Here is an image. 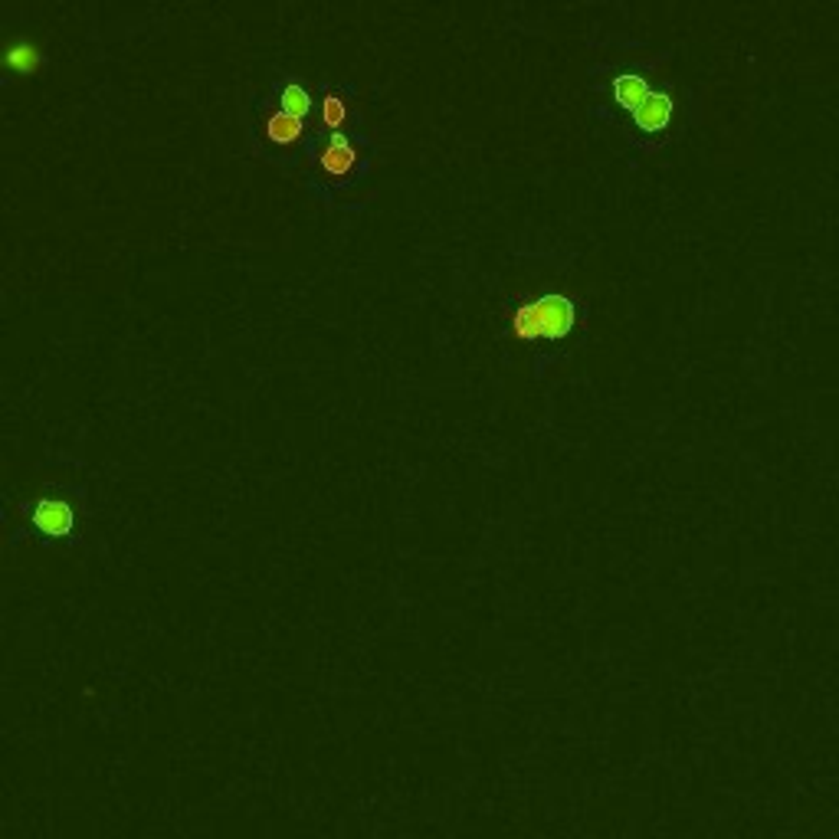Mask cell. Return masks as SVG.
<instances>
[{
	"label": "cell",
	"mask_w": 839,
	"mask_h": 839,
	"mask_svg": "<svg viewBox=\"0 0 839 839\" xmlns=\"http://www.w3.org/2000/svg\"><path fill=\"white\" fill-rule=\"evenodd\" d=\"M653 50L610 37L590 66V115L600 125L623 128L633 148L659 145L676 125L679 99L663 76Z\"/></svg>",
	"instance_id": "1"
},
{
	"label": "cell",
	"mask_w": 839,
	"mask_h": 839,
	"mask_svg": "<svg viewBox=\"0 0 839 839\" xmlns=\"http://www.w3.org/2000/svg\"><path fill=\"white\" fill-rule=\"evenodd\" d=\"M322 86L302 76H282L253 99L250 148L266 161H282L299 171L305 151L312 145L309 118L318 112Z\"/></svg>",
	"instance_id": "2"
},
{
	"label": "cell",
	"mask_w": 839,
	"mask_h": 839,
	"mask_svg": "<svg viewBox=\"0 0 839 839\" xmlns=\"http://www.w3.org/2000/svg\"><path fill=\"white\" fill-rule=\"evenodd\" d=\"M584 318H587V305L571 286L525 289L512 302V312H508L515 338L522 345L535 348V358H531L535 374H545L558 361L554 351L567 345V338L584 325Z\"/></svg>",
	"instance_id": "3"
},
{
	"label": "cell",
	"mask_w": 839,
	"mask_h": 839,
	"mask_svg": "<svg viewBox=\"0 0 839 839\" xmlns=\"http://www.w3.org/2000/svg\"><path fill=\"white\" fill-rule=\"evenodd\" d=\"M371 158L374 141L361 122H354L341 132H315L299 174L315 200H322L325 207H338L341 191L368 184Z\"/></svg>",
	"instance_id": "4"
},
{
	"label": "cell",
	"mask_w": 839,
	"mask_h": 839,
	"mask_svg": "<svg viewBox=\"0 0 839 839\" xmlns=\"http://www.w3.org/2000/svg\"><path fill=\"white\" fill-rule=\"evenodd\" d=\"M79 515L82 502L73 479H50L30 499H23V518L43 541H66L76 531Z\"/></svg>",
	"instance_id": "5"
},
{
	"label": "cell",
	"mask_w": 839,
	"mask_h": 839,
	"mask_svg": "<svg viewBox=\"0 0 839 839\" xmlns=\"http://www.w3.org/2000/svg\"><path fill=\"white\" fill-rule=\"evenodd\" d=\"M4 63L10 73H37L43 63V43L33 37L30 30L7 33L4 43Z\"/></svg>",
	"instance_id": "6"
}]
</instances>
